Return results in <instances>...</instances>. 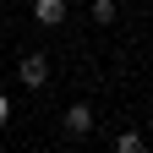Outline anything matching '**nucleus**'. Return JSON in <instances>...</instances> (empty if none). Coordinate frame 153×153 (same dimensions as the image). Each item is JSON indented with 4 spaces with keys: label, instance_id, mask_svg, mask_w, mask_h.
I'll use <instances>...</instances> for the list:
<instances>
[{
    "label": "nucleus",
    "instance_id": "1",
    "mask_svg": "<svg viewBox=\"0 0 153 153\" xmlns=\"http://www.w3.org/2000/svg\"><path fill=\"white\" fill-rule=\"evenodd\" d=\"M16 82H22V88H44V82H49V60H44V55H22Z\"/></svg>",
    "mask_w": 153,
    "mask_h": 153
},
{
    "label": "nucleus",
    "instance_id": "2",
    "mask_svg": "<svg viewBox=\"0 0 153 153\" xmlns=\"http://www.w3.org/2000/svg\"><path fill=\"white\" fill-rule=\"evenodd\" d=\"M60 131H66V137H88V131H93V109L88 104H71L60 115Z\"/></svg>",
    "mask_w": 153,
    "mask_h": 153
},
{
    "label": "nucleus",
    "instance_id": "3",
    "mask_svg": "<svg viewBox=\"0 0 153 153\" xmlns=\"http://www.w3.org/2000/svg\"><path fill=\"white\" fill-rule=\"evenodd\" d=\"M66 11H71L66 0H33V22H38V27H60Z\"/></svg>",
    "mask_w": 153,
    "mask_h": 153
},
{
    "label": "nucleus",
    "instance_id": "4",
    "mask_svg": "<svg viewBox=\"0 0 153 153\" xmlns=\"http://www.w3.org/2000/svg\"><path fill=\"white\" fill-rule=\"evenodd\" d=\"M115 153H142V131H115Z\"/></svg>",
    "mask_w": 153,
    "mask_h": 153
},
{
    "label": "nucleus",
    "instance_id": "5",
    "mask_svg": "<svg viewBox=\"0 0 153 153\" xmlns=\"http://www.w3.org/2000/svg\"><path fill=\"white\" fill-rule=\"evenodd\" d=\"M93 22H99V27H115V0H93Z\"/></svg>",
    "mask_w": 153,
    "mask_h": 153
},
{
    "label": "nucleus",
    "instance_id": "6",
    "mask_svg": "<svg viewBox=\"0 0 153 153\" xmlns=\"http://www.w3.org/2000/svg\"><path fill=\"white\" fill-rule=\"evenodd\" d=\"M6 120H11V99L0 93V126H6Z\"/></svg>",
    "mask_w": 153,
    "mask_h": 153
}]
</instances>
